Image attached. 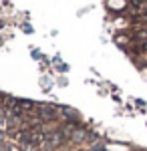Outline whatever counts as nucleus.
<instances>
[{"label":"nucleus","mask_w":147,"mask_h":151,"mask_svg":"<svg viewBox=\"0 0 147 151\" xmlns=\"http://www.w3.org/2000/svg\"><path fill=\"white\" fill-rule=\"evenodd\" d=\"M38 115L43 117V119H46V121H53V119H57V111L53 107H48V105H43L38 109Z\"/></svg>","instance_id":"1"},{"label":"nucleus","mask_w":147,"mask_h":151,"mask_svg":"<svg viewBox=\"0 0 147 151\" xmlns=\"http://www.w3.org/2000/svg\"><path fill=\"white\" fill-rule=\"evenodd\" d=\"M65 139V135L58 131V133H53V135H46V145H48V149H53V147H57V145H61V141Z\"/></svg>","instance_id":"2"},{"label":"nucleus","mask_w":147,"mask_h":151,"mask_svg":"<svg viewBox=\"0 0 147 151\" xmlns=\"http://www.w3.org/2000/svg\"><path fill=\"white\" fill-rule=\"evenodd\" d=\"M83 137H85V133H83V131H75V133H73V139H75V141H81Z\"/></svg>","instance_id":"3"},{"label":"nucleus","mask_w":147,"mask_h":151,"mask_svg":"<svg viewBox=\"0 0 147 151\" xmlns=\"http://www.w3.org/2000/svg\"><path fill=\"white\" fill-rule=\"evenodd\" d=\"M137 38H139V40H147V30H139V32H137Z\"/></svg>","instance_id":"4"}]
</instances>
